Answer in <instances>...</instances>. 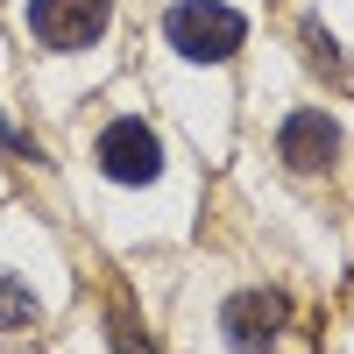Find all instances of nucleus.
<instances>
[{"mask_svg":"<svg viewBox=\"0 0 354 354\" xmlns=\"http://www.w3.org/2000/svg\"><path fill=\"white\" fill-rule=\"evenodd\" d=\"M298 43H305V57H312V64L326 71V78H347V57H340V43H333V36H326V28H319L312 15L298 21Z\"/></svg>","mask_w":354,"mask_h":354,"instance_id":"obj_7","label":"nucleus"},{"mask_svg":"<svg viewBox=\"0 0 354 354\" xmlns=\"http://www.w3.org/2000/svg\"><path fill=\"white\" fill-rule=\"evenodd\" d=\"M283 326H290V298L283 290H234L227 312H220V333H227L234 354H270Z\"/></svg>","mask_w":354,"mask_h":354,"instance_id":"obj_2","label":"nucleus"},{"mask_svg":"<svg viewBox=\"0 0 354 354\" xmlns=\"http://www.w3.org/2000/svg\"><path fill=\"white\" fill-rule=\"evenodd\" d=\"M36 290H28L15 270H0V333H28V326H36Z\"/></svg>","mask_w":354,"mask_h":354,"instance_id":"obj_6","label":"nucleus"},{"mask_svg":"<svg viewBox=\"0 0 354 354\" xmlns=\"http://www.w3.org/2000/svg\"><path fill=\"white\" fill-rule=\"evenodd\" d=\"M100 170L113 177V185H149V177L163 170V142L149 135V121H113L106 135H100Z\"/></svg>","mask_w":354,"mask_h":354,"instance_id":"obj_4","label":"nucleus"},{"mask_svg":"<svg viewBox=\"0 0 354 354\" xmlns=\"http://www.w3.org/2000/svg\"><path fill=\"white\" fill-rule=\"evenodd\" d=\"M113 21V0H28V28L43 50H85Z\"/></svg>","mask_w":354,"mask_h":354,"instance_id":"obj_3","label":"nucleus"},{"mask_svg":"<svg viewBox=\"0 0 354 354\" xmlns=\"http://www.w3.org/2000/svg\"><path fill=\"white\" fill-rule=\"evenodd\" d=\"M106 340H113V354H156V347H149V340H142V333L128 326V319H121V312H113V333H106Z\"/></svg>","mask_w":354,"mask_h":354,"instance_id":"obj_8","label":"nucleus"},{"mask_svg":"<svg viewBox=\"0 0 354 354\" xmlns=\"http://www.w3.org/2000/svg\"><path fill=\"white\" fill-rule=\"evenodd\" d=\"M163 36L177 57H192V64H227L234 50L248 43V21L227 8V0H177L163 15Z\"/></svg>","mask_w":354,"mask_h":354,"instance_id":"obj_1","label":"nucleus"},{"mask_svg":"<svg viewBox=\"0 0 354 354\" xmlns=\"http://www.w3.org/2000/svg\"><path fill=\"white\" fill-rule=\"evenodd\" d=\"M277 156L298 170V177L326 170V163L340 156V121H333V113H319V106H298V113L283 121V135H277Z\"/></svg>","mask_w":354,"mask_h":354,"instance_id":"obj_5","label":"nucleus"}]
</instances>
